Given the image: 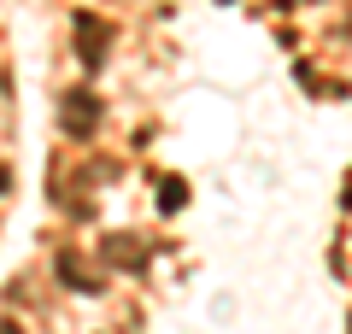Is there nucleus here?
I'll return each instance as SVG.
<instances>
[{"label":"nucleus","mask_w":352,"mask_h":334,"mask_svg":"<svg viewBox=\"0 0 352 334\" xmlns=\"http://www.w3.org/2000/svg\"><path fill=\"white\" fill-rule=\"evenodd\" d=\"M94 124H100V100L82 94V88H71V94L59 100V129L71 141H88V135H94Z\"/></svg>","instance_id":"nucleus-1"},{"label":"nucleus","mask_w":352,"mask_h":334,"mask_svg":"<svg viewBox=\"0 0 352 334\" xmlns=\"http://www.w3.org/2000/svg\"><path fill=\"white\" fill-rule=\"evenodd\" d=\"M106 41H112V24L94 12H76V59L88 65V71H100L106 65Z\"/></svg>","instance_id":"nucleus-2"},{"label":"nucleus","mask_w":352,"mask_h":334,"mask_svg":"<svg viewBox=\"0 0 352 334\" xmlns=\"http://www.w3.org/2000/svg\"><path fill=\"white\" fill-rule=\"evenodd\" d=\"M100 252H106V264H118V270H147V247H135L129 235H106Z\"/></svg>","instance_id":"nucleus-3"},{"label":"nucleus","mask_w":352,"mask_h":334,"mask_svg":"<svg viewBox=\"0 0 352 334\" xmlns=\"http://www.w3.org/2000/svg\"><path fill=\"white\" fill-rule=\"evenodd\" d=\"M159 205H164V211H176V205H182V182H164V194H159Z\"/></svg>","instance_id":"nucleus-4"},{"label":"nucleus","mask_w":352,"mask_h":334,"mask_svg":"<svg viewBox=\"0 0 352 334\" xmlns=\"http://www.w3.org/2000/svg\"><path fill=\"white\" fill-rule=\"evenodd\" d=\"M0 334H18V322H0Z\"/></svg>","instance_id":"nucleus-5"}]
</instances>
